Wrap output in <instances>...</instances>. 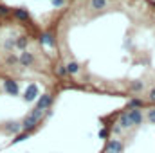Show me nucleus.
Listing matches in <instances>:
<instances>
[{"label": "nucleus", "mask_w": 155, "mask_h": 153, "mask_svg": "<svg viewBox=\"0 0 155 153\" xmlns=\"http://www.w3.org/2000/svg\"><path fill=\"white\" fill-rule=\"evenodd\" d=\"M41 114H43V110H38V108H35L31 114L27 115L25 119H24V122H22V128L25 130V132H31L36 124H38L40 117H41Z\"/></svg>", "instance_id": "nucleus-1"}, {"label": "nucleus", "mask_w": 155, "mask_h": 153, "mask_svg": "<svg viewBox=\"0 0 155 153\" xmlns=\"http://www.w3.org/2000/svg\"><path fill=\"white\" fill-rule=\"evenodd\" d=\"M123 150H124V144L119 139H108L105 153H123Z\"/></svg>", "instance_id": "nucleus-2"}, {"label": "nucleus", "mask_w": 155, "mask_h": 153, "mask_svg": "<svg viewBox=\"0 0 155 153\" xmlns=\"http://www.w3.org/2000/svg\"><path fill=\"white\" fill-rule=\"evenodd\" d=\"M126 115H128L132 126H139V124H143V112H141V110H137V108H130V110H126Z\"/></svg>", "instance_id": "nucleus-3"}, {"label": "nucleus", "mask_w": 155, "mask_h": 153, "mask_svg": "<svg viewBox=\"0 0 155 153\" xmlns=\"http://www.w3.org/2000/svg\"><path fill=\"white\" fill-rule=\"evenodd\" d=\"M4 88H5V92H9L11 96H16V94H18V85H16L15 81H5V83H4Z\"/></svg>", "instance_id": "nucleus-4"}, {"label": "nucleus", "mask_w": 155, "mask_h": 153, "mask_svg": "<svg viewBox=\"0 0 155 153\" xmlns=\"http://www.w3.org/2000/svg\"><path fill=\"white\" fill-rule=\"evenodd\" d=\"M36 94H38V88H36L35 85H31V86L25 90V99H27V101H33V99L36 97Z\"/></svg>", "instance_id": "nucleus-5"}, {"label": "nucleus", "mask_w": 155, "mask_h": 153, "mask_svg": "<svg viewBox=\"0 0 155 153\" xmlns=\"http://www.w3.org/2000/svg\"><path fill=\"white\" fill-rule=\"evenodd\" d=\"M130 126H132V122H130L128 115H126V112H123L119 117V128H130Z\"/></svg>", "instance_id": "nucleus-6"}, {"label": "nucleus", "mask_w": 155, "mask_h": 153, "mask_svg": "<svg viewBox=\"0 0 155 153\" xmlns=\"http://www.w3.org/2000/svg\"><path fill=\"white\" fill-rule=\"evenodd\" d=\"M20 128H22L20 124H9V126H7L5 130H7L9 133H16V132H20Z\"/></svg>", "instance_id": "nucleus-7"}, {"label": "nucleus", "mask_w": 155, "mask_h": 153, "mask_svg": "<svg viewBox=\"0 0 155 153\" xmlns=\"http://www.w3.org/2000/svg\"><path fill=\"white\" fill-rule=\"evenodd\" d=\"M148 121L155 124V108H148Z\"/></svg>", "instance_id": "nucleus-8"}, {"label": "nucleus", "mask_w": 155, "mask_h": 153, "mask_svg": "<svg viewBox=\"0 0 155 153\" xmlns=\"http://www.w3.org/2000/svg\"><path fill=\"white\" fill-rule=\"evenodd\" d=\"M27 137H29V132H25V133H20V135H18V137L15 139V142H20V141H25Z\"/></svg>", "instance_id": "nucleus-9"}, {"label": "nucleus", "mask_w": 155, "mask_h": 153, "mask_svg": "<svg viewBox=\"0 0 155 153\" xmlns=\"http://www.w3.org/2000/svg\"><path fill=\"white\" fill-rule=\"evenodd\" d=\"M150 99L155 103V88H152V92H150Z\"/></svg>", "instance_id": "nucleus-10"}]
</instances>
